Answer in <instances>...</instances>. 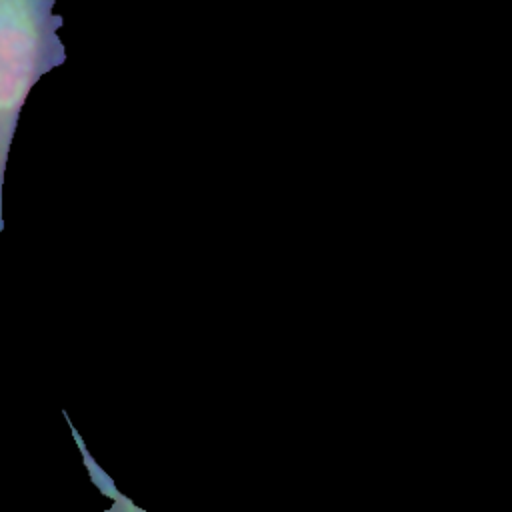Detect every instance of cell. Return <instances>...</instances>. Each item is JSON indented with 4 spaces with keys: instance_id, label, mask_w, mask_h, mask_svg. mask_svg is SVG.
<instances>
[{
    "instance_id": "cell-2",
    "label": "cell",
    "mask_w": 512,
    "mask_h": 512,
    "mask_svg": "<svg viewBox=\"0 0 512 512\" xmlns=\"http://www.w3.org/2000/svg\"><path fill=\"white\" fill-rule=\"evenodd\" d=\"M68 424H70L74 442H76V446H78V450H80V454H82V462H84V466H86V472H88V476H90V482H92L106 498L112 500V506H110L108 510H104V512H148V510L136 506L128 496H124V494L116 488V484H114V480L110 478V474H108V472L94 460V456L88 452L84 440L80 438V434L76 432V428L72 426L70 420H68Z\"/></svg>"
},
{
    "instance_id": "cell-1",
    "label": "cell",
    "mask_w": 512,
    "mask_h": 512,
    "mask_svg": "<svg viewBox=\"0 0 512 512\" xmlns=\"http://www.w3.org/2000/svg\"><path fill=\"white\" fill-rule=\"evenodd\" d=\"M54 0H2L0 18V140L6 166L20 108L42 74L66 60L56 36Z\"/></svg>"
}]
</instances>
